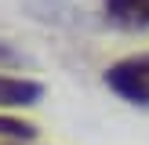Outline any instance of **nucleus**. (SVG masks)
<instances>
[{"mask_svg": "<svg viewBox=\"0 0 149 145\" xmlns=\"http://www.w3.org/2000/svg\"><path fill=\"white\" fill-rule=\"evenodd\" d=\"M106 84H109V91H116L120 98L149 105V55H135V58H124V62L109 65Z\"/></svg>", "mask_w": 149, "mask_h": 145, "instance_id": "obj_1", "label": "nucleus"}, {"mask_svg": "<svg viewBox=\"0 0 149 145\" xmlns=\"http://www.w3.org/2000/svg\"><path fill=\"white\" fill-rule=\"evenodd\" d=\"M109 22L124 29H146L149 26V0H106Z\"/></svg>", "mask_w": 149, "mask_h": 145, "instance_id": "obj_2", "label": "nucleus"}, {"mask_svg": "<svg viewBox=\"0 0 149 145\" xmlns=\"http://www.w3.org/2000/svg\"><path fill=\"white\" fill-rule=\"evenodd\" d=\"M36 98H40V84L0 76V105H33Z\"/></svg>", "mask_w": 149, "mask_h": 145, "instance_id": "obj_3", "label": "nucleus"}, {"mask_svg": "<svg viewBox=\"0 0 149 145\" xmlns=\"http://www.w3.org/2000/svg\"><path fill=\"white\" fill-rule=\"evenodd\" d=\"M0 138H33V127L11 116H0Z\"/></svg>", "mask_w": 149, "mask_h": 145, "instance_id": "obj_4", "label": "nucleus"}]
</instances>
